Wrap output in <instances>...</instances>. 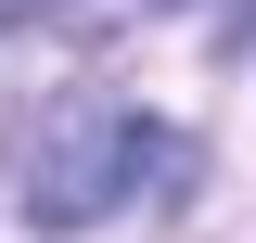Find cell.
<instances>
[{
	"mask_svg": "<svg viewBox=\"0 0 256 243\" xmlns=\"http://www.w3.org/2000/svg\"><path fill=\"white\" fill-rule=\"evenodd\" d=\"M192 128H166V116H141V102H116V90H64V102H38V128H26V230H102V218H128V205H166V192H192Z\"/></svg>",
	"mask_w": 256,
	"mask_h": 243,
	"instance_id": "obj_1",
	"label": "cell"
},
{
	"mask_svg": "<svg viewBox=\"0 0 256 243\" xmlns=\"http://www.w3.org/2000/svg\"><path fill=\"white\" fill-rule=\"evenodd\" d=\"M26 13H64V0H0V26H26Z\"/></svg>",
	"mask_w": 256,
	"mask_h": 243,
	"instance_id": "obj_2",
	"label": "cell"
}]
</instances>
